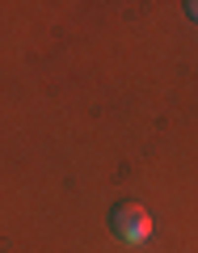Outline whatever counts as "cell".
I'll return each instance as SVG.
<instances>
[{"instance_id": "cell-1", "label": "cell", "mask_w": 198, "mask_h": 253, "mask_svg": "<svg viewBox=\"0 0 198 253\" xmlns=\"http://www.w3.org/2000/svg\"><path fill=\"white\" fill-rule=\"evenodd\" d=\"M110 228L122 245H144L152 236V215H148L139 203H118L114 215H110Z\"/></svg>"}, {"instance_id": "cell-2", "label": "cell", "mask_w": 198, "mask_h": 253, "mask_svg": "<svg viewBox=\"0 0 198 253\" xmlns=\"http://www.w3.org/2000/svg\"><path fill=\"white\" fill-rule=\"evenodd\" d=\"M186 17L194 21V26H198V0H190V4H186Z\"/></svg>"}]
</instances>
